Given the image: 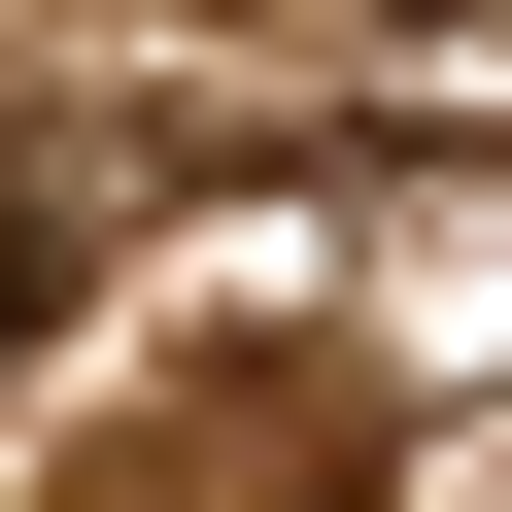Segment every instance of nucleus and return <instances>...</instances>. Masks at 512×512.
<instances>
[{"label": "nucleus", "instance_id": "1", "mask_svg": "<svg viewBox=\"0 0 512 512\" xmlns=\"http://www.w3.org/2000/svg\"><path fill=\"white\" fill-rule=\"evenodd\" d=\"M35 308H69V239H35V205H0V342H35Z\"/></svg>", "mask_w": 512, "mask_h": 512}]
</instances>
